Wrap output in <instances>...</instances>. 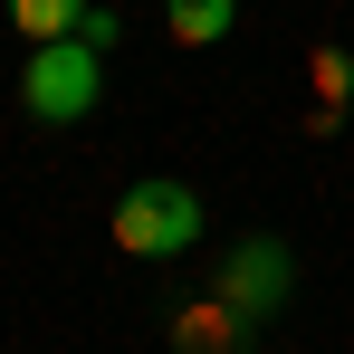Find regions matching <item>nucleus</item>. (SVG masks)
Listing matches in <instances>:
<instances>
[{
  "label": "nucleus",
  "mask_w": 354,
  "mask_h": 354,
  "mask_svg": "<svg viewBox=\"0 0 354 354\" xmlns=\"http://www.w3.org/2000/svg\"><path fill=\"white\" fill-rule=\"evenodd\" d=\"M19 96H29V115H39V124L96 115V96H106V48H86V39H39Z\"/></svg>",
  "instance_id": "1"
},
{
  "label": "nucleus",
  "mask_w": 354,
  "mask_h": 354,
  "mask_svg": "<svg viewBox=\"0 0 354 354\" xmlns=\"http://www.w3.org/2000/svg\"><path fill=\"white\" fill-rule=\"evenodd\" d=\"M201 239V201H192V182H134L115 201V249L124 259H182Z\"/></svg>",
  "instance_id": "2"
},
{
  "label": "nucleus",
  "mask_w": 354,
  "mask_h": 354,
  "mask_svg": "<svg viewBox=\"0 0 354 354\" xmlns=\"http://www.w3.org/2000/svg\"><path fill=\"white\" fill-rule=\"evenodd\" d=\"M278 288H288V249H278V239H249L230 268H221L211 297H230L239 316H259V306H278Z\"/></svg>",
  "instance_id": "3"
},
{
  "label": "nucleus",
  "mask_w": 354,
  "mask_h": 354,
  "mask_svg": "<svg viewBox=\"0 0 354 354\" xmlns=\"http://www.w3.org/2000/svg\"><path fill=\"white\" fill-rule=\"evenodd\" d=\"M230 19H239V0H163V29H173L182 48H211Z\"/></svg>",
  "instance_id": "4"
},
{
  "label": "nucleus",
  "mask_w": 354,
  "mask_h": 354,
  "mask_svg": "<svg viewBox=\"0 0 354 354\" xmlns=\"http://www.w3.org/2000/svg\"><path fill=\"white\" fill-rule=\"evenodd\" d=\"M86 10L96 0H10V29H29V48H39V39H77Z\"/></svg>",
  "instance_id": "5"
},
{
  "label": "nucleus",
  "mask_w": 354,
  "mask_h": 354,
  "mask_svg": "<svg viewBox=\"0 0 354 354\" xmlns=\"http://www.w3.org/2000/svg\"><path fill=\"white\" fill-rule=\"evenodd\" d=\"M77 39H86V48H115L124 19H115V10H86V19H77Z\"/></svg>",
  "instance_id": "6"
}]
</instances>
